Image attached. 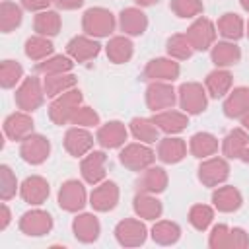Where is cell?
Returning a JSON list of instances; mask_svg holds the SVG:
<instances>
[{
  "instance_id": "obj_56",
  "label": "cell",
  "mask_w": 249,
  "mask_h": 249,
  "mask_svg": "<svg viewBox=\"0 0 249 249\" xmlns=\"http://www.w3.org/2000/svg\"><path fill=\"white\" fill-rule=\"evenodd\" d=\"M245 31H247V37H249V21L245 23Z\"/></svg>"
},
{
  "instance_id": "obj_8",
  "label": "cell",
  "mask_w": 249,
  "mask_h": 249,
  "mask_svg": "<svg viewBox=\"0 0 249 249\" xmlns=\"http://www.w3.org/2000/svg\"><path fill=\"white\" fill-rule=\"evenodd\" d=\"M185 35L189 37V41H191V45H193L195 51H210V47L216 43L218 29H216V25L208 18L198 16L187 27Z\"/></svg>"
},
{
  "instance_id": "obj_37",
  "label": "cell",
  "mask_w": 249,
  "mask_h": 249,
  "mask_svg": "<svg viewBox=\"0 0 249 249\" xmlns=\"http://www.w3.org/2000/svg\"><path fill=\"white\" fill-rule=\"evenodd\" d=\"M128 130L138 142H146V144L160 140V132H161L154 123V119L148 117H132L128 123Z\"/></svg>"
},
{
  "instance_id": "obj_24",
  "label": "cell",
  "mask_w": 249,
  "mask_h": 249,
  "mask_svg": "<svg viewBox=\"0 0 249 249\" xmlns=\"http://www.w3.org/2000/svg\"><path fill=\"white\" fill-rule=\"evenodd\" d=\"M241 204H243V195H241V191L237 187H233V185H218V187H214V191H212V206L218 212L230 214V212L239 210Z\"/></svg>"
},
{
  "instance_id": "obj_28",
  "label": "cell",
  "mask_w": 249,
  "mask_h": 249,
  "mask_svg": "<svg viewBox=\"0 0 249 249\" xmlns=\"http://www.w3.org/2000/svg\"><path fill=\"white\" fill-rule=\"evenodd\" d=\"M154 123L158 124V128L165 134H179L187 128L189 124V115L185 111H177V109H163L154 113Z\"/></svg>"
},
{
  "instance_id": "obj_39",
  "label": "cell",
  "mask_w": 249,
  "mask_h": 249,
  "mask_svg": "<svg viewBox=\"0 0 249 249\" xmlns=\"http://www.w3.org/2000/svg\"><path fill=\"white\" fill-rule=\"evenodd\" d=\"M78 78L72 72H62V74H49L43 76V86H45V93L47 97H56L72 88H76Z\"/></svg>"
},
{
  "instance_id": "obj_43",
  "label": "cell",
  "mask_w": 249,
  "mask_h": 249,
  "mask_svg": "<svg viewBox=\"0 0 249 249\" xmlns=\"http://www.w3.org/2000/svg\"><path fill=\"white\" fill-rule=\"evenodd\" d=\"M165 51H167V56H171L175 60H187L195 53V49L185 33H173L165 43Z\"/></svg>"
},
{
  "instance_id": "obj_17",
  "label": "cell",
  "mask_w": 249,
  "mask_h": 249,
  "mask_svg": "<svg viewBox=\"0 0 249 249\" xmlns=\"http://www.w3.org/2000/svg\"><path fill=\"white\" fill-rule=\"evenodd\" d=\"M119 185L115 181H101L93 185V191L89 193V204L95 212H109L119 202Z\"/></svg>"
},
{
  "instance_id": "obj_26",
  "label": "cell",
  "mask_w": 249,
  "mask_h": 249,
  "mask_svg": "<svg viewBox=\"0 0 249 249\" xmlns=\"http://www.w3.org/2000/svg\"><path fill=\"white\" fill-rule=\"evenodd\" d=\"M222 109L228 119H241L245 113H249V86H237L230 89L224 97Z\"/></svg>"
},
{
  "instance_id": "obj_27",
  "label": "cell",
  "mask_w": 249,
  "mask_h": 249,
  "mask_svg": "<svg viewBox=\"0 0 249 249\" xmlns=\"http://www.w3.org/2000/svg\"><path fill=\"white\" fill-rule=\"evenodd\" d=\"M119 27L124 35L128 37H136L142 35L148 29V16L142 12V8L138 6H130L121 10L119 14Z\"/></svg>"
},
{
  "instance_id": "obj_51",
  "label": "cell",
  "mask_w": 249,
  "mask_h": 249,
  "mask_svg": "<svg viewBox=\"0 0 249 249\" xmlns=\"http://www.w3.org/2000/svg\"><path fill=\"white\" fill-rule=\"evenodd\" d=\"M12 222V212L6 204V200H2V206H0V230H6L8 224Z\"/></svg>"
},
{
  "instance_id": "obj_49",
  "label": "cell",
  "mask_w": 249,
  "mask_h": 249,
  "mask_svg": "<svg viewBox=\"0 0 249 249\" xmlns=\"http://www.w3.org/2000/svg\"><path fill=\"white\" fill-rule=\"evenodd\" d=\"M19 2L29 12H43V10H49V6L53 4V0H19Z\"/></svg>"
},
{
  "instance_id": "obj_5",
  "label": "cell",
  "mask_w": 249,
  "mask_h": 249,
  "mask_svg": "<svg viewBox=\"0 0 249 249\" xmlns=\"http://www.w3.org/2000/svg\"><path fill=\"white\" fill-rule=\"evenodd\" d=\"M177 103L187 115H200L208 105V91L198 82H183L177 88Z\"/></svg>"
},
{
  "instance_id": "obj_55",
  "label": "cell",
  "mask_w": 249,
  "mask_h": 249,
  "mask_svg": "<svg viewBox=\"0 0 249 249\" xmlns=\"http://www.w3.org/2000/svg\"><path fill=\"white\" fill-rule=\"evenodd\" d=\"M239 4H241V8H243L245 12H249V0H239Z\"/></svg>"
},
{
  "instance_id": "obj_54",
  "label": "cell",
  "mask_w": 249,
  "mask_h": 249,
  "mask_svg": "<svg viewBox=\"0 0 249 249\" xmlns=\"http://www.w3.org/2000/svg\"><path fill=\"white\" fill-rule=\"evenodd\" d=\"M239 160H243L245 163H249V144H247V148L243 150V154H241V158Z\"/></svg>"
},
{
  "instance_id": "obj_47",
  "label": "cell",
  "mask_w": 249,
  "mask_h": 249,
  "mask_svg": "<svg viewBox=\"0 0 249 249\" xmlns=\"http://www.w3.org/2000/svg\"><path fill=\"white\" fill-rule=\"evenodd\" d=\"M18 191H19V183H18L16 173L12 171L10 165L2 163L0 165V198L8 202L10 198L16 196Z\"/></svg>"
},
{
  "instance_id": "obj_15",
  "label": "cell",
  "mask_w": 249,
  "mask_h": 249,
  "mask_svg": "<svg viewBox=\"0 0 249 249\" xmlns=\"http://www.w3.org/2000/svg\"><path fill=\"white\" fill-rule=\"evenodd\" d=\"M80 173L82 179L89 185H97L105 181L107 175V154L103 150H91L88 152L80 161Z\"/></svg>"
},
{
  "instance_id": "obj_10",
  "label": "cell",
  "mask_w": 249,
  "mask_h": 249,
  "mask_svg": "<svg viewBox=\"0 0 249 249\" xmlns=\"http://www.w3.org/2000/svg\"><path fill=\"white\" fill-rule=\"evenodd\" d=\"M177 103V89L171 82H150L146 88V105L150 111L158 113L163 109H171Z\"/></svg>"
},
{
  "instance_id": "obj_18",
  "label": "cell",
  "mask_w": 249,
  "mask_h": 249,
  "mask_svg": "<svg viewBox=\"0 0 249 249\" xmlns=\"http://www.w3.org/2000/svg\"><path fill=\"white\" fill-rule=\"evenodd\" d=\"M93 142H95V138L86 126H76L74 124L64 132V148L74 158H84L88 152H91Z\"/></svg>"
},
{
  "instance_id": "obj_3",
  "label": "cell",
  "mask_w": 249,
  "mask_h": 249,
  "mask_svg": "<svg viewBox=\"0 0 249 249\" xmlns=\"http://www.w3.org/2000/svg\"><path fill=\"white\" fill-rule=\"evenodd\" d=\"M208 247L212 249H245L249 247V233L243 228H230L226 224L212 226L208 233Z\"/></svg>"
},
{
  "instance_id": "obj_36",
  "label": "cell",
  "mask_w": 249,
  "mask_h": 249,
  "mask_svg": "<svg viewBox=\"0 0 249 249\" xmlns=\"http://www.w3.org/2000/svg\"><path fill=\"white\" fill-rule=\"evenodd\" d=\"M60 27H62V18L56 10H43V12H37L33 18V29L37 35L54 37L58 35Z\"/></svg>"
},
{
  "instance_id": "obj_11",
  "label": "cell",
  "mask_w": 249,
  "mask_h": 249,
  "mask_svg": "<svg viewBox=\"0 0 249 249\" xmlns=\"http://www.w3.org/2000/svg\"><path fill=\"white\" fill-rule=\"evenodd\" d=\"M58 206L64 212H82V208L88 202V193L82 181L78 179H68L60 185L58 189Z\"/></svg>"
},
{
  "instance_id": "obj_50",
  "label": "cell",
  "mask_w": 249,
  "mask_h": 249,
  "mask_svg": "<svg viewBox=\"0 0 249 249\" xmlns=\"http://www.w3.org/2000/svg\"><path fill=\"white\" fill-rule=\"evenodd\" d=\"M53 6L56 10H78L84 6V0H53Z\"/></svg>"
},
{
  "instance_id": "obj_32",
  "label": "cell",
  "mask_w": 249,
  "mask_h": 249,
  "mask_svg": "<svg viewBox=\"0 0 249 249\" xmlns=\"http://www.w3.org/2000/svg\"><path fill=\"white\" fill-rule=\"evenodd\" d=\"M233 84V74L228 68H214L212 72L206 74L204 78V88L210 97H226L228 91L231 89Z\"/></svg>"
},
{
  "instance_id": "obj_35",
  "label": "cell",
  "mask_w": 249,
  "mask_h": 249,
  "mask_svg": "<svg viewBox=\"0 0 249 249\" xmlns=\"http://www.w3.org/2000/svg\"><path fill=\"white\" fill-rule=\"evenodd\" d=\"M216 29H218V33H220L224 39H228V41H237V39H241L243 33H245V21H243V18H241L239 14H235V12H226V14H222V16L218 18Z\"/></svg>"
},
{
  "instance_id": "obj_41",
  "label": "cell",
  "mask_w": 249,
  "mask_h": 249,
  "mask_svg": "<svg viewBox=\"0 0 249 249\" xmlns=\"http://www.w3.org/2000/svg\"><path fill=\"white\" fill-rule=\"evenodd\" d=\"M23 6L12 2V0H2L0 4V31L2 33H10L16 27H19L21 19H23Z\"/></svg>"
},
{
  "instance_id": "obj_40",
  "label": "cell",
  "mask_w": 249,
  "mask_h": 249,
  "mask_svg": "<svg viewBox=\"0 0 249 249\" xmlns=\"http://www.w3.org/2000/svg\"><path fill=\"white\" fill-rule=\"evenodd\" d=\"M150 235L160 245H173L181 237V228L177 222L171 220H156V224L150 230Z\"/></svg>"
},
{
  "instance_id": "obj_48",
  "label": "cell",
  "mask_w": 249,
  "mask_h": 249,
  "mask_svg": "<svg viewBox=\"0 0 249 249\" xmlns=\"http://www.w3.org/2000/svg\"><path fill=\"white\" fill-rule=\"evenodd\" d=\"M70 124H76V126H86V128H91V126H99L101 124V119H99V113L89 107V105H80L72 119H70Z\"/></svg>"
},
{
  "instance_id": "obj_34",
  "label": "cell",
  "mask_w": 249,
  "mask_h": 249,
  "mask_svg": "<svg viewBox=\"0 0 249 249\" xmlns=\"http://www.w3.org/2000/svg\"><path fill=\"white\" fill-rule=\"evenodd\" d=\"M218 148H220V142H218V138L212 132L200 130V132H195L189 138V152L195 158H198V160H204V158L214 156L218 152Z\"/></svg>"
},
{
  "instance_id": "obj_12",
  "label": "cell",
  "mask_w": 249,
  "mask_h": 249,
  "mask_svg": "<svg viewBox=\"0 0 249 249\" xmlns=\"http://www.w3.org/2000/svg\"><path fill=\"white\" fill-rule=\"evenodd\" d=\"M19 231L25 233V235H31V237H41V235H47L51 233L53 226H54V220L53 216L43 210V208H31L27 212L21 214L19 222Z\"/></svg>"
},
{
  "instance_id": "obj_42",
  "label": "cell",
  "mask_w": 249,
  "mask_h": 249,
  "mask_svg": "<svg viewBox=\"0 0 249 249\" xmlns=\"http://www.w3.org/2000/svg\"><path fill=\"white\" fill-rule=\"evenodd\" d=\"M74 58H70L68 54H51L49 58L41 60L35 64V72L49 76V74H62V72H72L74 68Z\"/></svg>"
},
{
  "instance_id": "obj_7",
  "label": "cell",
  "mask_w": 249,
  "mask_h": 249,
  "mask_svg": "<svg viewBox=\"0 0 249 249\" xmlns=\"http://www.w3.org/2000/svg\"><path fill=\"white\" fill-rule=\"evenodd\" d=\"M196 177L204 187H218L224 185L230 177V163L224 156H210L204 158L196 169Z\"/></svg>"
},
{
  "instance_id": "obj_4",
  "label": "cell",
  "mask_w": 249,
  "mask_h": 249,
  "mask_svg": "<svg viewBox=\"0 0 249 249\" xmlns=\"http://www.w3.org/2000/svg\"><path fill=\"white\" fill-rule=\"evenodd\" d=\"M82 101H84V95L78 88H72V89L53 97V101L49 105V119L58 126L70 123L74 111L82 105Z\"/></svg>"
},
{
  "instance_id": "obj_22",
  "label": "cell",
  "mask_w": 249,
  "mask_h": 249,
  "mask_svg": "<svg viewBox=\"0 0 249 249\" xmlns=\"http://www.w3.org/2000/svg\"><path fill=\"white\" fill-rule=\"evenodd\" d=\"M72 233L82 243H93L101 233L99 218L93 212H76L72 220Z\"/></svg>"
},
{
  "instance_id": "obj_38",
  "label": "cell",
  "mask_w": 249,
  "mask_h": 249,
  "mask_svg": "<svg viewBox=\"0 0 249 249\" xmlns=\"http://www.w3.org/2000/svg\"><path fill=\"white\" fill-rule=\"evenodd\" d=\"M23 51H25V56L35 60V62H41L45 58H49L51 54H54V45L49 37L45 35H31L25 39V45H23Z\"/></svg>"
},
{
  "instance_id": "obj_1",
  "label": "cell",
  "mask_w": 249,
  "mask_h": 249,
  "mask_svg": "<svg viewBox=\"0 0 249 249\" xmlns=\"http://www.w3.org/2000/svg\"><path fill=\"white\" fill-rule=\"evenodd\" d=\"M117 23L119 21H117L115 14L103 6L88 8L82 16V31L89 37H95V39L109 37L115 31Z\"/></svg>"
},
{
  "instance_id": "obj_52",
  "label": "cell",
  "mask_w": 249,
  "mask_h": 249,
  "mask_svg": "<svg viewBox=\"0 0 249 249\" xmlns=\"http://www.w3.org/2000/svg\"><path fill=\"white\" fill-rule=\"evenodd\" d=\"M140 8H148V6H154V4H158L160 0H134Z\"/></svg>"
},
{
  "instance_id": "obj_31",
  "label": "cell",
  "mask_w": 249,
  "mask_h": 249,
  "mask_svg": "<svg viewBox=\"0 0 249 249\" xmlns=\"http://www.w3.org/2000/svg\"><path fill=\"white\" fill-rule=\"evenodd\" d=\"M132 208H134V214L142 220H158L163 214L161 200L152 193H140L138 191L134 200H132Z\"/></svg>"
},
{
  "instance_id": "obj_30",
  "label": "cell",
  "mask_w": 249,
  "mask_h": 249,
  "mask_svg": "<svg viewBox=\"0 0 249 249\" xmlns=\"http://www.w3.org/2000/svg\"><path fill=\"white\" fill-rule=\"evenodd\" d=\"M247 144H249V130H245L243 126H235V128H231L222 138L220 148H222L224 158H228V160H239L241 154H243V150L247 148Z\"/></svg>"
},
{
  "instance_id": "obj_23",
  "label": "cell",
  "mask_w": 249,
  "mask_h": 249,
  "mask_svg": "<svg viewBox=\"0 0 249 249\" xmlns=\"http://www.w3.org/2000/svg\"><path fill=\"white\" fill-rule=\"evenodd\" d=\"M167 183H169L167 171L163 167H160V165H150V167L140 171V175L136 179V191L158 195V193L165 191Z\"/></svg>"
},
{
  "instance_id": "obj_14",
  "label": "cell",
  "mask_w": 249,
  "mask_h": 249,
  "mask_svg": "<svg viewBox=\"0 0 249 249\" xmlns=\"http://www.w3.org/2000/svg\"><path fill=\"white\" fill-rule=\"evenodd\" d=\"M115 237L123 247H138L148 237V228L142 218H124L115 226Z\"/></svg>"
},
{
  "instance_id": "obj_6",
  "label": "cell",
  "mask_w": 249,
  "mask_h": 249,
  "mask_svg": "<svg viewBox=\"0 0 249 249\" xmlns=\"http://www.w3.org/2000/svg\"><path fill=\"white\" fill-rule=\"evenodd\" d=\"M156 152L146 142H128L119 152V161L130 171H142L156 161Z\"/></svg>"
},
{
  "instance_id": "obj_16",
  "label": "cell",
  "mask_w": 249,
  "mask_h": 249,
  "mask_svg": "<svg viewBox=\"0 0 249 249\" xmlns=\"http://www.w3.org/2000/svg\"><path fill=\"white\" fill-rule=\"evenodd\" d=\"M128 128L124 123L121 121H107L103 124L97 126L95 132V142L103 148V150H115V148H123L126 138H128Z\"/></svg>"
},
{
  "instance_id": "obj_9",
  "label": "cell",
  "mask_w": 249,
  "mask_h": 249,
  "mask_svg": "<svg viewBox=\"0 0 249 249\" xmlns=\"http://www.w3.org/2000/svg\"><path fill=\"white\" fill-rule=\"evenodd\" d=\"M19 156L25 163L41 165L51 156V140L45 134L31 132L19 142Z\"/></svg>"
},
{
  "instance_id": "obj_44",
  "label": "cell",
  "mask_w": 249,
  "mask_h": 249,
  "mask_svg": "<svg viewBox=\"0 0 249 249\" xmlns=\"http://www.w3.org/2000/svg\"><path fill=\"white\" fill-rule=\"evenodd\" d=\"M23 80V66L18 60L12 58H4L0 62V86L4 89H12L16 88L19 82Z\"/></svg>"
},
{
  "instance_id": "obj_29",
  "label": "cell",
  "mask_w": 249,
  "mask_h": 249,
  "mask_svg": "<svg viewBox=\"0 0 249 249\" xmlns=\"http://www.w3.org/2000/svg\"><path fill=\"white\" fill-rule=\"evenodd\" d=\"M210 58L216 64V68H230L241 60V49L235 41H216L210 47Z\"/></svg>"
},
{
  "instance_id": "obj_46",
  "label": "cell",
  "mask_w": 249,
  "mask_h": 249,
  "mask_svg": "<svg viewBox=\"0 0 249 249\" xmlns=\"http://www.w3.org/2000/svg\"><path fill=\"white\" fill-rule=\"evenodd\" d=\"M169 10L183 19H195L202 14L204 4L202 0H171L169 2Z\"/></svg>"
},
{
  "instance_id": "obj_53",
  "label": "cell",
  "mask_w": 249,
  "mask_h": 249,
  "mask_svg": "<svg viewBox=\"0 0 249 249\" xmlns=\"http://www.w3.org/2000/svg\"><path fill=\"white\" fill-rule=\"evenodd\" d=\"M239 121H241V126H243L245 130H249V113H245V115H243Z\"/></svg>"
},
{
  "instance_id": "obj_25",
  "label": "cell",
  "mask_w": 249,
  "mask_h": 249,
  "mask_svg": "<svg viewBox=\"0 0 249 249\" xmlns=\"http://www.w3.org/2000/svg\"><path fill=\"white\" fill-rule=\"evenodd\" d=\"M156 156L163 163H179L187 156V142L177 134H167L165 138L158 140Z\"/></svg>"
},
{
  "instance_id": "obj_13",
  "label": "cell",
  "mask_w": 249,
  "mask_h": 249,
  "mask_svg": "<svg viewBox=\"0 0 249 249\" xmlns=\"http://www.w3.org/2000/svg\"><path fill=\"white\" fill-rule=\"evenodd\" d=\"M181 74V66L175 58L171 56H158L146 62L144 70H142V78L146 82H173L177 80Z\"/></svg>"
},
{
  "instance_id": "obj_45",
  "label": "cell",
  "mask_w": 249,
  "mask_h": 249,
  "mask_svg": "<svg viewBox=\"0 0 249 249\" xmlns=\"http://www.w3.org/2000/svg\"><path fill=\"white\" fill-rule=\"evenodd\" d=\"M212 220H214V206L198 202V204H193L189 208V224L195 230H198V231L208 230Z\"/></svg>"
},
{
  "instance_id": "obj_33",
  "label": "cell",
  "mask_w": 249,
  "mask_h": 249,
  "mask_svg": "<svg viewBox=\"0 0 249 249\" xmlns=\"http://www.w3.org/2000/svg\"><path fill=\"white\" fill-rule=\"evenodd\" d=\"M105 53L113 64H124L132 58L134 45L128 35H113L105 45Z\"/></svg>"
},
{
  "instance_id": "obj_19",
  "label": "cell",
  "mask_w": 249,
  "mask_h": 249,
  "mask_svg": "<svg viewBox=\"0 0 249 249\" xmlns=\"http://www.w3.org/2000/svg\"><path fill=\"white\" fill-rule=\"evenodd\" d=\"M33 119L27 111H14L10 113L6 119H4V124H2V130L6 134L8 140L12 142H21L25 136H29L33 132Z\"/></svg>"
},
{
  "instance_id": "obj_20",
  "label": "cell",
  "mask_w": 249,
  "mask_h": 249,
  "mask_svg": "<svg viewBox=\"0 0 249 249\" xmlns=\"http://www.w3.org/2000/svg\"><path fill=\"white\" fill-rule=\"evenodd\" d=\"M101 51V45L95 37H89L86 33L72 37L66 43V54L70 58H74V62H88L91 58H95Z\"/></svg>"
},
{
  "instance_id": "obj_21",
  "label": "cell",
  "mask_w": 249,
  "mask_h": 249,
  "mask_svg": "<svg viewBox=\"0 0 249 249\" xmlns=\"http://www.w3.org/2000/svg\"><path fill=\"white\" fill-rule=\"evenodd\" d=\"M49 195H51V185L41 175H29L19 183V196L31 206L43 204L49 198Z\"/></svg>"
},
{
  "instance_id": "obj_2",
  "label": "cell",
  "mask_w": 249,
  "mask_h": 249,
  "mask_svg": "<svg viewBox=\"0 0 249 249\" xmlns=\"http://www.w3.org/2000/svg\"><path fill=\"white\" fill-rule=\"evenodd\" d=\"M45 97H47L45 86H43V80L39 76L23 78L19 82V86L16 88V95H14L18 109L27 111V113H33L35 109H39L43 105Z\"/></svg>"
}]
</instances>
